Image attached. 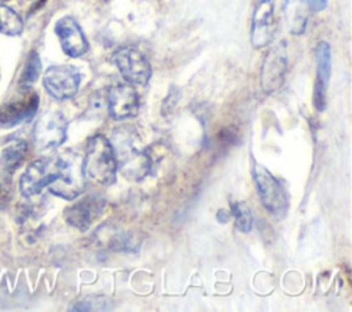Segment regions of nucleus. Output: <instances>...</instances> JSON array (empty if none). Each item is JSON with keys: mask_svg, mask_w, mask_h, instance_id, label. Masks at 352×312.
<instances>
[{"mask_svg": "<svg viewBox=\"0 0 352 312\" xmlns=\"http://www.w3.org/2000/svg\"><path fill=\"white\" fill-rule=\"evenodd\" d=\"M110 144L120 169L131 180H142L150 170V157L140 143V137L131 126L116 128Z\"/></svg>", "mask_w": 352, "mask_h": 312, "instance_id": "nucleus-1", "label": "nucleus"}, {"mask_svg": "<svg viewBox=\"0 0 352 312\" xmlns=\"http://www.w3.org/2000/svg\"><path fill=\"white\" fill-rule=\"evenodd\" d=\"M82 166L87 179L103 186H111L116 181L117 162L110 140L103 135H95L89 139L82 157Z\"/></svg>", "mask_w": 352, "mask_h": 312, "instance_id": "nucleus-2", "label": "nucleus"}, {"mask_svg": "<svg viewBox=\"0 0 352 312\" xmlns=\"http://www.w3.org/2000/svg\"><path fill=\"white\" fill-rule=\"evenodd\" d=\"M59 175L56 180L48 186V188L54 195L72 201L77 198L87 186L82 157L77 153L66 151L59 155Z\"/></svg>", "mask_w": 352, "mask_h": 312, "instance_id": "nucleus-3", "label": "nucleus"}, {"mask_svg": "<svg viewBox=\"0 0 352 312\" xmlns=\"http://www.w3.org/2000/svg\"><path fill=\"white\" fill-rule=\"evenodd\" d=\"M253 179L263 206L272 216L282 219L286 214L289 206V201L283 187L267 168L258 164L253 165Z\"/></svg>", "mask_w": 352, "mask_h": 312, "instance_id": "nucleus-4", "label": "nucleus"}, {"mask_svg": "<svg viewBox=\"0 0 352 312\" xmlns=\"http://www.w3.org/2000/svg\"><path fill=\"white\" fill-rule=\"evenodd\" d=\"M111 62L117 66L124 80L135 85H146L151 77V66L146 55L133 45L118 47L113 55Z\"/></svg>", "mask_w": 352, "mask_h": 312, "instance_id": "nucleus-5", "label": "nucleus"}, {"mask_svg": "<svg viewBox=\"0 0 352 312\" xmlns=\"http://www.w3.org/2000/svg\"><path fill=\"white\" fill-rule=\"evenodd\" d=\"M59 155L40 158L28 165L19 179V190L25 197H33L54 183L59 175Z\"/></svg>", "mask_w": 352, "mask_h": 312, "instance_id": "nucleus-6", "label": "nucleus"}, {"mask_svg": "<svg viewBox=\"0 0 352 312\" xmlns=\"http://www.w3.org/2000/svg\"><path fill=\"white\" fill-rule=\"evenodd\" d=\"M67 135V121L59 111L44 113L34 124L33 142L38 151H52L58 148Z\"/></svg>", "mask_w": 352, "mask_h": 312, "instance_id": "nucleus-7", "label": "nucleus"}, {"mask_svg": "<svg viewBox=\"0 0 352 312\" xmlns=\"http://www.w3.org/2000/svg\"><path fill=\"white\" fill-rule=\"evenodd\" d=\"M81 74L77 67L72 65L50 66L43 77L45 91L56 100H66L73 98L80 87Z\"/></svg>", "mask_w": 352, "mask_h": 312, "instance_id": "nucleus-8", "label": "nucleus"}, {"mask_svg": "<svg viewBox=\"0 0 352 312\" xmlns=\"http://www.w3.org/2000/svg\"><path fill=\"white\" fill-rule=\"evenodd\" d=\"M287 70V43L280 40L267 52L260 74V84L264 92L272 93L278 91L286 77Z\"/></svg>", "mask_w": 352, "mask_h": 312, "instance_id": "nucleus-9", "label": "nucleus"}, {"mask_svg": "<svg viewBox=\"0 0 352 312\" xmlns=\"http://www.w3.org/2000/svg\"><path fill=\"white\" fill-rule=\"evenodd\" d=\"M106 103L110 117L117 121L135 117L139 111V95L129 82L111 85L107 89Z\"/></svg>", "mask_w": 352, "mask_h": 312, "instance_id": "nucleus-10", "label": "nucleus"}, {"mask_svg": "<svg viewBox=\"0 0 352 312\" xmlns=\"http://www.w3.org/2000/svg\"><path fill=\"white\" fill-rule=\"evenodd\" d=\"M104 206L106 199L99 194L85 195L65 210V220L69 225L87 231L102 216Z\"/></svg>", "mask_w": 352, "mask_h": 312, "instance_id": "nucleus-11", "label": "nucleus"}, {"mask_svg": "<svg viewBox=\"0 0 352 312\" xmlns=\"http://www.w3.org/2000/svg\"><path fill=\"white\" fill-rule=\"evenodd\" d=\"M274 4L271 0H260L253 11L250 41L254 48H263L272 43L275 37Z\"/></svg>", "mask_w": 352, "mask_h": 312, "instance_id": "nucleus-12", "label": "nucleus"}, {"mask_svg": "<svg viewBox=\"0 0 352 312\" xmlns=\"http://www.w3.org/2000/svg\"><path fill=\"white\" fill-rule=\"evenodd\" d=\"M40 98L36 92L26 93L21 99H14L0 106V125L12 128L32 120L38 109Z\"/></svg>", "mask_w": 352, "mask_h": 312, "instance_id": "nucleus-13", "label": "nucleus"}, {"mask_svg": "<svg viewBox=\"0 0 352 312\" xmlns=\"http://www.w3.org/2000/svg\"><path fill=\"white\" fill-rule=\"evenodd\" d=\"M60 47L70 58H78L88 51V41L80 25L72 16H63L55 23Z\"/></svg>", "mask_w": 352, "mask_h": 312, "instance_id": "nucleus-14", "label": "nucleus"}, {"mask_svg": "<svg viewBox=\"0 0 352 312\" xmlns=\"http://www.w3.org/2000/svg\"><path fill=\"white\" fill-rule=\"evenodd\" d=\"M316 81L314 88V104L322 111L326 107V93L331 73V49L327 41H319L315 47Z\"/></svg>", "mask_w": 352, "mask_h": 312, "instance_id": "nucleus-15", "label": "nucleus"}, {"mask_svg": "<svg viewBox=\"0 0 352 312\" xmlns=\"http://www.w3.org/2000/svg\"><path fill=\"white\" fill-rule=\"evenodd\" d=\"M28 154V143L23 139H15L10 142L1 151L0 165L7 175H12Z\"/></svg>", "mask_w": 352, "mask_h": 312, "instance_id": "nucleus-16", "label": "nucleus"}, {"mask_svg": "<svg viewBox=\"0 0 352 312\" xmlns=\"http://www.w3.org/2000/svg\"><path fill=\"white\" fill-rule=\"evenodd\" d=\"M307 3L305 0H285L283 12L287 19L289 30L293 34H300L307 27Z\"/></svg>", "mask_w": 352, "mask_h": 312, "instance_id": "nucleus-17", "label": "nucleus"}, {"mask_svg": "<svg viewBox=\"0 0 352 312\" xmlns=\"http://www.w3.org/2000/svg\"><path fill=\"white\" fill-rule=\"evenodd\" d=\"M23 30L22 18L10 7L0 4V33L7 36H18Z\"/></svg>", "mask_w": 352, "mask_h": 312, "instance_id": "nucleus-18", "label": "nucleus"}, {"mask_svg": "<svg viewBox=\"0 0 352 312\" xmlns=\"http://www.w3.org/2000/svg\"><path fill=\"white\" fill-rule=\"evenodd\" d=\"M41 71V60L40 56L37 54V51H30L25 67L21 73V78H19V87L23 89L30 88L38 78Z\"/></svg>", "mask_w": 352, "mask_h": 312, "instance_id": "nucleus-19", "label": "nucleus"}, {"mask_svg": "<svg viewBox=\"0 0 352 312\" xmlns=\"http://www.w3.org/2000/svg\"><path fill=\"white\" fill-rule=\"evenodd\" d=\"M231 214L234 216V221H235V227L242 231V232H248L252 228L253 224V216L252 212L249 209V206L246 205V202H232L231 203Z\"/></svg>", "mask_w": 352, "mask_h": 312, "instance_id": "nucleus-20", "label": "nucleus"}, {"mask_svg": "<svg viewBox=\"0 0 352 312\" xmlns=\"http://www.w3.org/2000/svg\"><path fill=\"white\" fill-rule=\"evenodd\" d=\"M109 300L102 296H89L81 301H78L72 311H106L110 308Z\"/></svg>", "mask_w": 352, "mask_h": 312, "instance_id": "nucleus-21", "label": "nucleus"}, {"mask_svg": "<svg viewBox=\"0 0 352 312\" xmlns=\"http://www.w3.org/2000/svg\"><path fill=\"white\" fill-rule=\"evenodd\" d=\"M305 3L312 11H322L327 5V0H305Z\"/></svg>", "mask_w": 352, "mask_h": 312, "instance_id": "nucleus-22", "label": "nucleus"}]
</instances>
